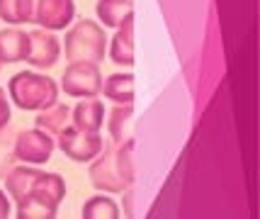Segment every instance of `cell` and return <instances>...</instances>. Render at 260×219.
<instances>
[{
	"label": "cell",
	"mask_w": 260,
	"mask_h": 219,
	"mask_svg": "<svg viewBox=\"0 0 260 219\" xmlns=\"http://www.w3.org/2000/svg\"><path fill=\"white\" fill-rule=\"evenodd\" d=\"M73 127L83 132H100L105 124V105L98 98H85L71 110Z\"/></svg>",
	"instance_id": "12"
},
{
	"label": "cell",
	"mask_w": 260,
	"mask_h": 219,
	"mask_svg": "<svg viewBox=\"0 0 260 219\" xmlns=\"http://www.w3.org/2000/svg\"><path fill=\"white\" fill-rule=\"evenodd\" d=\"M27 197L37 200L39 205L49 207L51 212H58V205H61L63 197H66V183H63V178L58 173H44V171H42V175L37 178L32 193Z\"/></svg>",
	"instance_id": "9"
},
{
	"label": "cell",
	"mask_w": 260,
	"mask_h": 219,
	"mask_svg": "<svg viewBox=\"0 0 260 219\" xmlns=\"http://www.w3.org/2000/svg\"><path fill=\"white\" fill-rule=\"evenodd\" d=\"M63 49H66V58L73 61H88V64H100L107 51V37L105 29L95 20L83 17L73 24L63 37Z\"/></svg>",
	"instance_id": "3"
},
{
	"label": "cell",
	"mask_w": 260,
	"mask_h": 219,
	"mask_svg": "<svg viewBox=\"0 0 260 219\" xmlns=\"http://www.w3.org/2000/svg\"><path fill=\"white\" fill-rule=\"evenodd\" d=\"M0 20H5L12 27L32 22L34 0H0Z\"/></svg>",
	"instance_id": "17"
},
{
	"label": "cell",
	"mask_w": 260,
	"mask_h": 219,
	"mask_svg": "<svg viewBox=\"0 0 260 219\" xmlns=\"http://www.w3.org/2000/svg\"><path fill=\"white\" fill-rule=\"evenodd\" d=\"M8 92H10V100L20 110H37L39 112V110L56 103L58 85L49 76L32 73V71H20L10 78Z\"/></svg>",
	"instance_id": "2"
},
{
	"label": "cell",
	"mask_w": 260,
	"mask_h": 219,
	"mask_svg": "<svg viewBox=\"0 0 260 219\" xmlns=\"http://www.w3.org/2000/svg\"><path fill=\"white\" fill-rule=\"evenodd\" d=\"M39 175H42V171H39V168H32L29 163L17 166V168H12L10 173L5 175V190H8V195L15 200V205L22 202L24 197L32 193V187Z\"/></svg>",
	"instance_id": "13"
},
{
	"label": "cell",
	"mask_w": 260,
	"mask_h": 219,
	"mask_svg": "<svg viewBox=\"0 0 260 219\" xmlns=\"http://www.w3.org/2000/svg\"><path fill=\"white\" fill-rule=\"evenodd\" d=\"M54 137L46 134L42 129H27L20 132V137L15 139V159H20L22 163L29 166H42L51 159L54 153Z\"/></svg>",
	"instance_id": "6"
},
{
	"label": "cell",
	"mask_w": 260,
	"mask_h": 219,
	"mask_svg": "<svg viewBox=\"0 0 260 219\" xmlns=\"http://www.w3.org/2000/svg\"><path fill=\"white\" fill-rule=\"evenodd\" d=\"M10 103H8V95H5V90L0 88V129L8 127V122H10Z\"/></svg>",
	"instance_id": "20"
},
{
	"label": "cell",
	"mask_w": 260,
	"mask_h": 219,
	"mask_svg": "<svg viewBox=\"0 0 260 219\" xmlns=\"http://www.w3.org/2000/svg\"><path fill=\"white\" fill-rule=\"evenodd\" d=\"M29 35V54L27 64H32L34 69H51L61 56V42L54 32L49 29H32Z\"/></svg>",
	"instance_id": "8"
},
{
	"label": "cell",
	"mask_w": 260,
	"mask_h": 219,
	"mask_svg": "<svg viewBox=\"0 0 260 219\" xmlns=\"http://www.w3.org/2000/svg\"><path fill=\"white\" fill-rule=\"evenodd\" d=\"M107 100L117 105H132L134 103V76L132 73H112L102 81V90Z\"/></svg>",
	"instance_id": "14"
},
{
	"label": "cell",
	"mask_w": 260,
	"mask_h": 219,
	"mask_svg": "<svg viewBox=\"0 0 260 219\" xmlns=\"http://www.w3.org/2000/svg\"><path fill=\"white\" fill-rule=\"evenodd\" d=\"M129 122H132V105H117L110 117H107V129H110V137H112V144H122L126 141V129H129Z\"/></svg>",
	"instance_id": "19"
},
{
	"label": "cell",
	"mask_w": 260,
	"mask_h": 219,
	"mask_svg": "<svg viewBox=\"0 0 260 219\" xmlns=\"http://www.w3.org/2000/svg\"><path fill=\"white\" fill-rule=\"evenodd\" d=\"M90 183L102 193H124L134 183V141L126 139L122 144H112L92 159Z\"/></svg>",
	"instance_id": "1"
},
{
	"label": "cell",
	"mask_w": 260,
	"mask_h": 219,
	"mask_svg": "<svg viewBox=\"0 0 260 219\" xmlns=\"http://www.w3.org/2000/svg\"><path fill=\"white\" fill-rule=\"evenodd\" d=\"M76 20L73 0H34V20L42 29L58 32Z\"/></svg>",
	"instance_id": "7"
},
{
	"label": "cell",
	"mask_w": 260,
	"mask_h": 219,
	"mask_svg": "<svg viewBox=\"0 0 260 219\" xmlns=\"http://www.w3.org/2000/svg\"><path fill=\"white\" fill-rule=\"evenodd\" d=\"M56 137H58V149L63 151L71 161L78 163L92 161L105 149L100 132H83V129H76L73 124H66Z\"/></svg>",
	"instance_id": "4"
},
{
	"label": "cell",
	"mask_w": 260,
	"mask_h": 219,
	"mask_svg": "<svg viewBox=\"0 0 260 219\" xmlns=\"http://www.w3.org/2000/svg\"><path fill=\"white\" fill-rule=\"evenodd\" d=\"M117 217H122V214H119V207H117V202L112 197L95 195L83 205V219H117Z\"/></svg>",
	"instance_id": "18"
},
{
	"label": "cell",
	"mask_w": 260,
	"mask_h": 219,
	"mask_svg": "<svg viewBox=\"0 0 260 219\" xmlns=\"http://www.w3.org/2000/svg\"><path fill=\"white\" fill-rule=\"evenodd\" d=\"M8 217H10V200L0 190V219H8Z\"/></svg>",
	"instance_id": "21"
},
{
	"label": "cell",
	"mask_w": 260,
	"mask_h": 219,
	"mask_svg": "<svg viewBox=\"0 0 260 219\" xmlns=\"http://www.w3.org/2000/svg\"><path fill=\"white\" fill-rule=\"evenodd\" d=\"M61 88L71 98H95V95H100L102 73L98 69V64L73 61L61 76Z\"/></svg>",
	"instance_id": "5"
},
{
	"label": "cell",
	"mask_w": 260,
	"mask_h": 219,
	"mask_svg": "<svg viewBox=\"0 0 260 219\" xmlns=\"http://www.w3.org/2000/svg\"><path fill=\"white\" fill-rule=\"evenodd\" d=\"M95 12L105 27H119L132 15V0H98Z\"/></svg>",
	"instance_id": "16"
},
{
	"label": "cell",
	"mask_w": 260,
	"mask_h": 219,
	"mask_svg": "<svg viewBox=\"0 0 260 219\" xmlns=\"http://www.w3.org/2000/svg\"><path fill=\"white\" fill-rule=\"evenodd\" d=\"M110 58L117 66H132L134 64V12L119 24L117 35L112 37Z\"/></svg>",
	"instance_id": "11"
},
{
	"label": "cell",
	"mask_w": 260,
	"mask_h": 219,
	"mask_svg": "<svg viewBox=\"0 0 260 219\" xmlns=\"http://www.w3.org/2000/svg\"><path fill=\"white\" fill-rule=\"evenodd\" d=\"M0 69H3V64H0Z\"/></svg>",
	"instance_id": "22"
},
{
	"label": "cell",
	"mask_w": 260,
	"mask_h": 219,
	"mask_svg": "<svg viewBox=\"0 0 260 219\" xmlns=\"http://www.w3.org/2000/svg\"><path fill=\"white\" fill-rule=\"evenodd\" d=\"M68 119H71V107L61 103H54L44 107V110H39V115L34 117V122H37V129H42L46 134H51V137H56L61 129L68 124Z\"/></svg>",
	"instance_id": "15"
},
{
	"label": "cell",
	"mask_w": 260,
	"mask_h": 219,
	"mask_svg": "<svg viewBox=\"0 0 260 219\" xmlns=\"http://www.w3.org/2000/svg\"><path fill=\"white\" fill-rule=\"evenodd\" d=\"M29 54V35L20 27L0 29V64H20Z\"/></svg>",
	"instance_id": "10"
}]
</instances>
